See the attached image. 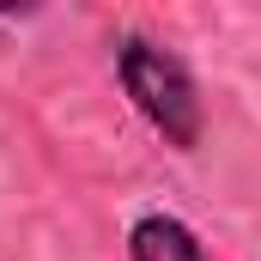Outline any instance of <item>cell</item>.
Wrapping results in <instances>:
<instances>
[{
	"label": "cell",
	"instance_id": "obj_2",
	"mask_svg": "<svg viewBox=\"0 0 261 261\" xmlns=\"http://www.w3.org/2000/svg\"><path fill=\"white\" fill-rule=\"evenodd\" d=\"M128 261H206V243L176 213H140L128 225Z\"/></svg>",
	"mask_w": 261,
	"mask_h": 261
},
{
	"label": "cell",
	"instance_id": "obj_1",
	"mask_svg": "<svg viewBox=\"0 0 261 261\" xmlns=\"http://www.w3.org/2000/svg\"><path fill=\"white\" fill-rule=\"evenodd\" d=\"M116 79H122L128 103L140 110V122L158 134L164 146H176V152H195L200 146L206 110H200V85H195V73L182 67V55H170L152 37H122Z\"/></svg>",
	"mask_w": 261,
	"mask_h": 261
}]
</instances>
